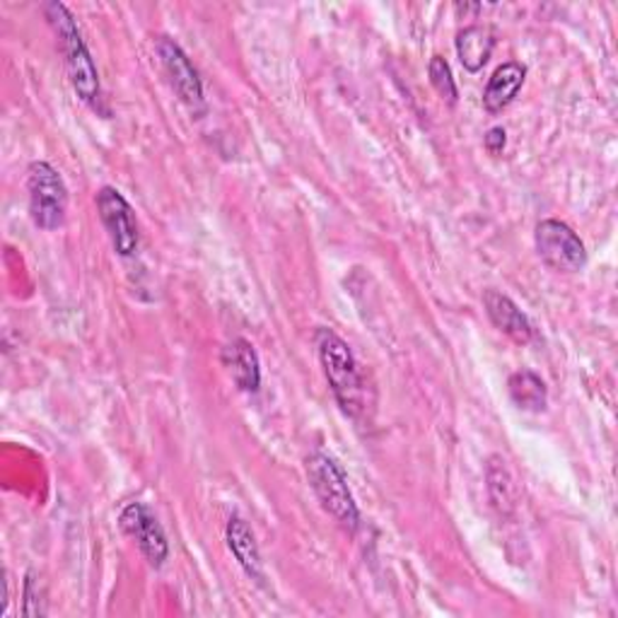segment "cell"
Listing matches in <instances>:
<instances>
[{
    "label": "cell",
    "mask_w": 618,
    "mask_h": 618,
    "mask_svg": "<svg viewBox=\"0 0 618 618\" xmlns=\"http://www.w3.org/2000/svg\"><path fill=\"white\" fill-rule=\"evenodd\" d=\"M119 524L126 534L138 543L140 553L148 558L150 566L160 568L165 563L169 556V543L165 537V529L157 522V517L150 512L148 506H143V502H128L121 510Z\"/></svg>",
    "instance_id": "ba28073f"
},
{
    "label": "cell",
    "mask_w": 618,
    "mask_h": 618,
    "mask_svg": "<svg viewBox=\"0 0 618 618\" xmlns=\"http://www.w3.org/2000/svg\"><path fill=\"white\" fill-rule=\"evenodd\" d=\"M483 305L488 317L500 328L502 334L517 343H529L534 339V326L527 320V314L514 305V302L498 291H485Z\"/></svg>",
    "instance_id": "9c48e42d"
},
{
    "label": "cell",
    "mask_w": 618,
    "mask_h": 618,
    "mask_svg": "<svg viewBox=\"0 0 618 618\" xmlns=\"http://www.w3.org/2000/svg\"><path fill=\"white\" fill-rule=\"evenodd\" d=\"M314 343H317L320 363L341 411L351 419H357L365 411V382L349 343L332 328H320Z\"/></svg>",
    "instance_id": "6da1fadb"
},
{
    "label": "cell",
    "mask_w": 618,
    "mask_h": 618,
    "mask_svg": "<svg viewBox=\"0 0 618 618\" xmlns=\"http://www.w3.org/2000/svg\"><path fill=\"white\" fill-rule=\"evenodd\" d=\"M45 12L49 24L53 27V32L59 35L68 76H70V82H73L78 97L90 107H97L99 99H102V85H99L97 66L80 37L76 18L70 16V10L63 3H47Z\"/></svg>",
    "instance_id": "7a4b0ae2"
},
{
    "label": "cell",
    "mask_w": 618,
    "mask_h": 618,
    "mask_svg": "<svg viewBox=\"0 0 618 618\" xmlns=\"http://www.w3.org/2000/svg\"><path fill=\"white\" fill-rule=\"evenodd\" d=\"M508 392L514 401V406H520L522 411L541 413L546 404H549V392H546L543 380L531 370L514 372L508 382Z\"/></svg>",
    "instance_id": "5bb4252c"
},
{
    "label": "cell",
    "mask_w": 618,
    "mask_h": 618,
    "mask_svg": "<svg viewBox=\"0 0 618 618\" xmlns=\"http://www.w3.org/2000/svg\"><path fill=\"white\" fill-rule=\"evenodd\" d=\"M502 464L506 462H500L498 457H493L491 464H488V491H491L493 506L500 512H508L514 506V491H512L510 473Z\"/></svg>",
    "instance_id": "9a60e30c"
},
{
    "label": "cell",
    "mask_w": 618,
    "mask_h": 618,
    "mask_svg": "<svg viewBox=\"0 0 618 618\" xmlns=\"http://www.w3.org/2000/svg\"><path fill=\"white\" fill-rule=\"evenodd\" d=\"M227 546L233 556L237 558V563L242 570L249 575L252 580L262 582L264 580V568H262V553H258V546L254 539V531L249 524L242 520V517H229L227 522Z\"/></svg>",
    "instance_id": "7c38bea8"
},
{
    "label": "cell",
    "mask_w": 618,
    "mask_h": 618,
    "mask_svg": "<svg viewBox=\"0 0 618 618\" xmlns=\"http://www.w3.org/2000/svg\"><path fill=\"white\" fill-rule=\"evenodd\" d=\"M223 365L242 392L254 394L262 386V365L249 341L235 339L223 349Z\"/></svg>",
    "instance_id": "30bf717a"
},
{
    "label": "cell",
    "mask_w": 618,
    "mask_h": 618,
    "mask_svg": "<svg viewBox=\"0 0 618 618\" xmlns=\"http://www.w3.org/2000/svg\"><path fill=\"white\" fill-rule=\"evenodd\" d=\"M541 262L560 273H578L587 266V249L582 239L560 220H541L534 233Z\"/></svg>",
    "instance_id": "5b68a950"
},
{
    "label": "cell",
    "mask_w": 618,
    "mask_h": 618,
    "mask_svg": "<svg viewBox=\"0 0 618 618\" xmlns=\"http://www.w3.org/2000/svg\"><path fill=\"white\" fill-rule=\"evenodd\" d=\"M428 76H430V82H433V88L435 92L442 97V99H448L450 105L457 102V82L452 78V68L450 63L442 59V56H433L430 59V66H428Z\"/></svg>",
    "instance_id": "2e32d148"
},
{
    "label": "cell",
    "mask_w": 618,
    "mask_h": 618,
    "mask_svg": "<svg viewBox=\"0 0 618 618\" xmlns=\"http://www.w3.org/2000/svg\"><path fill=\"white\" fill-rule=\"evenodd\" d=\"M97 210L109 233L111 247L121 256H131L138 249V223L128 200L111 186L97 194Z\"/></svg>",
    "instance_id": "52a82bcc"
},
{
    "label": "cell",
    "mask_w": 618,
    "mask_h": 618,
    "mask_svg": "<svg viewBox=\"0 0 618 618\" xmlns=\"http://www.w3.org/2000/svg\"><path fill=\"white\" fill-rule=\"evenodd\" d=\"M22 614L27 618H39V616L47 614L45 599H41V585H39L37 575L32 570L27 572V580H24V607H22Z\"/></svg>",
    "instance_id": "e0dca14e"
},
{
    "label": "cell",
    "mask_w": 618,
    "mask_h": 618,
    "mask_svg": "<svg viewBox=\"0 0 618 618\" xmlns=\"http://www.w3.org/2000/svg\"><path fill=\"white\" fill-rule=\"evenodd\" d=\"M307 479L314 496L320 498L322 508L346 529L355 531L361 522V512L353 500L349 479L336 459L326 452H312L307 457Z\"/></svg>",
    "instance_id": "3957f363"
},
{
    "label": "cell",
    "mask_w": 618,
    "mask_h": 618,
    "mask_svg": "<svg viewBox=\"0 0 618 618\" xmlns=\"http://www.w3.org/2000/svg\"><path fill=\"white\" fill-rule=\"evenodd\" d=\"M157 56H160L165 73L182 102L194 114L204 111L206 109L204 85H200V78L196 73V68L192 66L189 56H186L177 41H171L169 37L157 39Z\"/></svg>",
    "instance_id": "8992f818"
},
{
    "label": "cell",
    "mask_w": 618,
    "mask_h": 618,
    "mask_svg": "<svg viewBox=\"0 0 618 618\" xmlns=\"http://www.w3.org/2000/svg\"><path fill=\"white\" fill-rule=\"evenodd\" d=\"M527 78V68L522 63H502L500 68H496V73L488 80L485 90H483V107L485 111L498 114L506 109L512 99L517 97V92L522 90Z\"/></svg>",
    "instance_id": "8fae6325"
},
{
    "label": "cell",
    "mask_w": 618,
    "mask_h": 618,
    "mask_svg": "<svg viewBox=\"0 0 618 618\" xmlns=\"http://www.w3.org/2000/svg\"><path fill=\"white\" fill-rule=\"evenodd\" d=\"M506 143H508V138H506V128H500V126L491 128V131H488V136H485V148L491 150L493 155L502 153V148H506Z\"/></svg>",
    "instance_id": "ac0fdd59"
},
{
    "label": "cell",
    "mask_w": 618,
    "mask_h": 618,
    "mask_svg": "<svg viewBox=\"0 0 618 618\" xmlns=\"http://www.w3.org/2000/svg\"><path fill=\"white\" fill-rule=\"evenodd\" d=\"M496 49V37L488 27H467L457 35V56L469 73H479V70L491 59Z\"/></svg>",
    "instance_id": "4fadbf2b"
},
{
    "label": "cell",
    "mask_w": 618,
    "mask_h": 618,
    "mask_svg": "<svg viewBox=\"0 0 618 618\" xmlns=\"http://www.w3.org/2000/svg\"><path fill=\"white\" fill-rule=\"evenodd\" d=\"M27 192L35 225L47 233L59 229L68 210V189L59 171L49 163H32L27 169Z\"/></svg>",
    "instance_id": "277c9868"
}]
</instances>
